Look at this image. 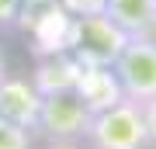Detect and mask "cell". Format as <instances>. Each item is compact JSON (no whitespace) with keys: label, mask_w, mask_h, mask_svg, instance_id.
<instances>
[{"label":"cell","mask_w":156,"mask_h":149,"mask_svg":"<svg viewBox=\"0 0 156 149\" xmlns=\"http://www.w3.org/2000/svg\"><path fill=\"white\" fill-rule=\"evenodd\" d=\"M0 149H35L31 128H21V125L0 118Z\"/></svg>","instance_id":"cell-10"},{"label":"cell","mask_w":156,"mask_h":149,"mask_svg":"<svg viewBox=\"0 0 156 149\" xmlns=\"http://www.w3.org/2000/svg\"><path fill=\"white\" fill-rule=\"evenodd\" d=\"M115 73L125 97L139 104L156 97V38H128L125 52L115 62Z\"/></svg>","instance_id":"cell-4"},{"label":"cell","mask_w":156,"mask_h":149,"mask_svg":"<svg viewBox=\"0 0 156 149\" xmlns=\"http://www.w3.org/2000/svg\"><path fill=\"white\" fill-rule=\"evenodd\" d=\"M125 45H128V35L108 14L76 17L73 55L80 59V66H115L118 55L125 52Z\"/></svg>","instance_id":"cell-2"},{"label":"cell","mask_w":156,"mask_h":149,"mask_svg":"<svg viewBox=\"0 0 156 149\" xmlns=\"http://www.w3.org/2000/svg\"><path fill=\"white\" fill-rule=\"evenodd\" d=\"M73 94L83 101V108L90 115L108 111V108H115L118 101H125V90H122V83H118L115 66H83Z\"/></svg>","instance_id":"cell-8"},{"label":"cell","mask_w":156,"mask_h":149,"mask_svg":"<svg viewBox=\"0 0 156 149\" xmlns=\"http://www.w3.org/2000/svg\"><path fill=\"white\" fill-rule=\"evenodd\" d=\"M104 14L128 38H156V0H108Z\"/></svg>","instance_id":"cell-9"},{"label":"cell","mask_w":156,"mask_h":149,"mask_svg":"<svg viewBox=\"0 0 156 149\" xmlns=\"http://www.w3.org/2000/svg\"><path fill=\"white\" fill-rule=\"evenodd\" d=\"M21 4H24V0H0V31H4V28H14V24H17Z\"/></svg>","instance_id":"cell-12"},{"label":"cell","mask_w":156,"mask_h":149,"mask_svg":"<svg viewBox=\"0 0 156 149\" xmlns=\"http://www.w3.org/2000/svg\"><path fill=\"white\" fill-rule=\"evenodd\" d=\"M90 122L94 115L83 108V101L76 94H56L42 101V115H38V132L49 139V142H87Z\"/></svg>","instance_id":"cell-3"},{"label":"cell","mask_w":156,"mask_h":149,"mask_svg":"<svg viewBox=\"0 0 156 149\" xmlns=\"http://www.w3.org/2000/svg\"><path fill=\"white\" fill-rule=\"evenodd\" d=\"M73 17H90V14H104L108 0H59Z\"/></svg>","instance_id":"cell-11"},{"label":"cell","mask_w":156,"mask_h":149,"mask_svg":"<svg viewBox=\"0 0 156 149\" xmlns=\"http://www.w3.org/2000/svg\"><path fill=\"white\" fill-rule=\"evenodd\" d=\"M87 149H153L142 104L125 97L115 108L97 111L87 132Z\"/></svg>","instance_id":"cell-1"},{"label":"cell","mask_w":156,"mask_h":149,"mask_svg":"<svg viewBox=\"0 0 156 149\" xmlns=\"http://www.w3.org/2000/svg\"><path fill=\"white\" fill-rule=\"evenodd\" d=\"M142 115H146V128H149V146L156 149V97L142 101Z\"/></svg>","instance_id":"cell-13"},{"label":"cell","mask_w":156,"mask_h":149,"mask_svg":"<svg viewBox=\"0 0 156 149\" xmlns=\"http://www.w3.org/2000/svg\"><path fill=\"white\" fill-rule=\"evenodd\" d=\"M31 38L38 55H56V52H73V35H76V17H73L59 0L45 4L31 21Z\"/></svg>","instance_id":"cell-5"},{"label":"cell","mask_w":156,"mask_h":149,"mask_svg":"<svg viewBox=\"0 0 156 149\" xmlns=\"http://www.w3.org/2000/svg\"><path fill=\"white\" fill-rule=\"evenodd\" d=\"M7 76V52H4V45H0V80Z\"/></svg>","instance_id":"cell-14"},{"label":"cell","mask_w":156,"mask_h":149,"mask_svg":"<svg viewBox=\"0 0 156 149\" xmlns=\"http://www.w3.org/2000/svg\"><path fill=\"white\" fill-rule=\"evenodd\" d=\"M42 94L35 90L31 76H11L7 73L0 80V118L14 122L21 128H38V115H42Z\"/></svg>","instance_id":"cell-6"},{"label":"cell","mask_w":156,"mask_h":149,"mask_svg":"<svg viewBox=\"0 0 156 149\" xmlns=\"http://www.w3.org/2000/svg\"><path fill=\"white\" fill-rule=\"evenodd\" d=\"M49 149H83V146H73V142H49Z\"/></svg>","instance_id":"cell-15"},{"label":"cell","mask_w":156,"mask_h":149,"mask_svg":"<svg viewBox=\"0 0 156 149\" xmlns=\"http://www.w3.org/2000/svg\"><path fill=\"white\" fill-rule=\"evenodd\" d=\"M80 59L73 52H56V55H38L31 69V83L42 97H56V94H73L80 80Z\"/></svg>","instance_id":"cell-7"}]
</instances>
